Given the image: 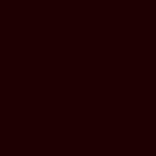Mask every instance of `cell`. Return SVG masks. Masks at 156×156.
Returning <instances> with one entry per match:
<instances>
[]
</instances>
